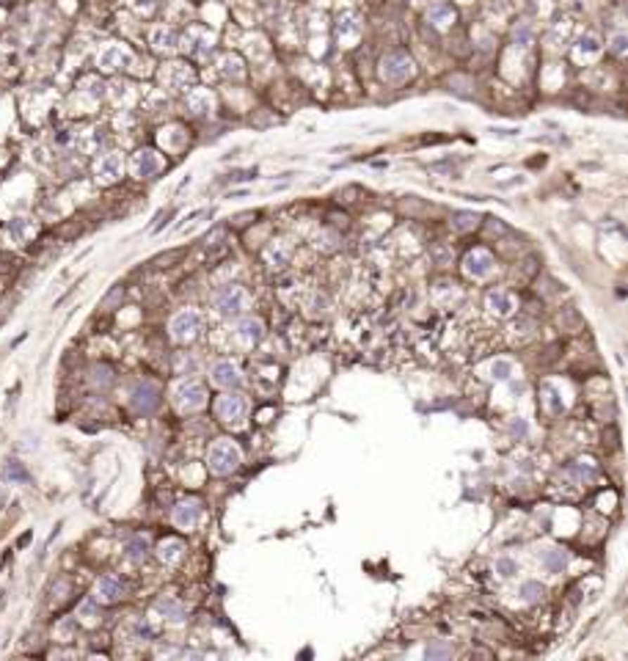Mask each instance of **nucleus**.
Returning <instances> with one entry per match:
<instances>
[{
    "label": "nucleus",
    "instance_id": "1",
    "mask_svg": "<svg viewBox=\"0 0 628 661\" xmlns=\"http://www.w3.org/2000/svg\"><path fill=\"white\" fill-rule=\"evenodd\" d=\"M240 461H243V452H240V447H237L234 441H229V438H218V441L210 447V452H207V466H210V471L218 474V477H226L231 471H237Z\"/></svg>",
    "mask_w": 628,
    "mask_h": 661
},
{
    "label": "nucleus",
    "instance_id": "2",
    "mask_svg": "<svg viewBox=\"0 0 628 661\" xmlns=\"http://www.w3.org/2000/svg\"><path fill=\"white\" fill-rule=\"evenodd\" d=\"M248 306H251V297H248V293L240 284H226L215 295V309L224 317H240V314H245Z\"/></svg>",
    "mask_w": 628,
    "mask_h": 661
},
{
    "label": "nucleus",
    "instance_id": "3",
    "mask_svg": "<svg viewBox=\"0 0 628 661\" xmlns=\"http://www.w3.org/2000/svg\"><path fill=\"white\" fill-rule=\"evenodd\" d=\"M207 402V392L198 380H179L174 386V405L182 411V413H191V411H198L204 408Z\"/></svg>",
    "mask_w": 628,
    "mask_h": 661
},
{
    "label": "nucleus",
    "instance_id": "4",
    "mask_svg": "<svg viewBox=\"0 0 628 661\" xmlns=\"http://www.w3.org/2000/svg\"><path fill=\"white\" fill-rule=\"evenodd\" d=\"M168 330H171V339L174 342H191V339H196L198 330H201V314H198L196 309H182V312H177L174 317H171V326H168Z\"/></svg>",
    "mask_w": 628,
    "mask_h": 661
},
{
    "label": "nucleus",
    "instance_id": "5",
    "mask_svg": "<svg viewBox=\"0 0 628 661\" xmlns=\"http://www.w3.org/2000/svg\"><path fill=\"white\" fill-rule=\"evenodd\" d=\"M215 47V33L210 28H201V25H193L188 28V33L182 36V50L191 56V58H204L210 56Z\"/></svg>",
    "mask_w": 628,
    "mask_h": 661
},
{
    "label": "nucleus",
    "instance_id": "6",
    "mask_svg": "<svg viewBox=\"0 0 628 661\" xmlns=\"http://www.w3.org/2000/svg\"><path fill=\"white\" fill-rule=\"evenodd\" d=\"M414 75V61L405 56V53H389L383 61H380V77L386 83H405L408 77Z\"/></svg>",
    "mask_w": 628,
    "mask_h": 661
},
{
    "label": "nucleus",
    "instance_id": "7",
    "mask_svg": "<svg viewBox=\"0 0 628 661\" xmlns=\"http://www.w3.org/2000/svg\"><path fill=\"white\" fill-rule=\"evenodd\" d=\"M215 413L224 419V422H229V425H240L245 416H248V399L243 394H224L218 397V402H215Z\"/></svg>",
    "mask_w": 628,
    "mask_h": 661
},
{
    "label": "nucleus",
    "instance_id": "8",
    "mask_svg": "<svg viewBox=\"0 0 628 661\" xmlns=\"http://www.w3.org/2000/svg\"><path fill=\"white\" fill-rule=\"evenodd\" d=\"M130 64L132 53L124 44H105L97 56V66L102 72H119V69H127Z\"/></svg>",
    "mask_w": 628,
    "mask_h": 661
},
{
    "label": "nucleus",
    "instance_id": "9",
    "mask_svg": "<svg viewBox=\"0 0 628 661\" xmlns=\"http://www.w3.org/2000/svg\"><path fill=\"white\" fill-rule=\"evenodd\" d=\"M124 171V158L119 152H105L94 163V177L99 185H113Z\"/></svg>",
    "mask_w": 628,
    "mask_h": 661
},
{
    "label": "nucleus",
    "instance_id": "10",
    "mask_svg": "<svg viewBox=\"0 0 628 661\" xmlns=\"http://www.w3.org/2000/svg\"><path fill=\"white\" fill-rule=\"evenodd\" d=\"M130 405L138 413H152V411L160 405V392H158V386L149 383V380L135 383V389H132V394H130Z\"/></svg>",
    "mask_w": 628,
    "mask_h": 661
},
{
    "label": "nucleus",
    "instance_id": "11",
    "mask_svg": "<svg viewBox=\"0 0 628 661\" xmlns=\"http://www.w3.org/2000/svg\"><path fill=\"white\" fill-rule=\"evenodd\" d=\"M130 168L138 179H149V177H155V174L163 168V158H160L155 149H138V152L132 155Z\"/></svg>",
    "mask_w": 628,
    "mask_h": 661
},
{
    "label": "nucleus",
    "instance_id": "12",
    "mask_svg": "<svg viewBox=\"0 0 628 661\" xmlns=\"http://www.w3.org/2000/svg\"><path fill=\"white\" fill-rule=\"evenodd\" d=\"M494 267H496V259L485 248H474V251L463 259V270H466L471 278H477V281L488 278V276L494 273Z\"/></svg>",
    "mask_w": 628,
    "mask_h": 661
},
{
    "label": "nucleus",
    "instance_id": "13",
    "mask_svg": "<svg viewBox=\"0 0 628 661\" xmlns=\"http://www.w3.org/2000/svg\"><path fill=\"white\" fill-rule=\"evenodd\" d=\"M160 80H163L165 89L185 91V89L191 86V80H193V69H191V66H185V64H179V61L165 64L163 69H160Z\"/></svg>",
    "mask_w": 628,
    "mask_h": 661
},
{
    "label": "nucleus",
    "instance_id": "14",
    "mask_svg": "<svg viewBox=\"0 0 628 661\" xmlns=\"http://www.w3.org/2000/svg\"><path fill=\"white\" fill-rule=\"evenodd\" d=\"M174 524L179 529H193L201 521V501L198 499H182L177 507H174Z\"/></svg>",
    "mask_w": 628,
    "mask_h": 661
},
{
    "label": "nucleus",
    "instance_id": "15",
    "mask_svg": "<svg viewBox=\"0 0 628 661\" xmlns=\"http://www.w3.org/2000/svg\"><path fill=\"white\" fill-rule=\"evenodd\" d=\"M122 595H124V584H122L119 576L105 573V576L97 579V584H94V598H97L99 603H116Z\"/></svg>",
    "mask_w": 628,
    "mask_h": 661
},
{
    "label": "nucleus",
    "instance_id": "16",
    "mask_svg": "<svg viewBox=\"0 0 628 661\" xmlns=\"http://www.w3.org/2000/svg\"><path fill=\"white\" fill-rule=\"evenodd\" d=\"M149 44L158 53H174L179 47V33L174 31L171 25H155L152 33H149Z\"/></svg>",
    "mask_w": 628,
    "mask_h": 661
},
{
    "label": "nucleus",
    "instance_id": "17",
    "mask_svg": "<svg viewBox=\"0 0 628 661\" xmlns=\"http://www.w3.org/2000/svg\"><path fill=\"white\" fill-rule=\"evenodd\" d=\"M234 336L245 345V347H254V345H259L264 339V326L262 320H254V317H245V320H240L237 323V328H234Z\"/></svg>",
    "mask_w": 628,
    "mask_h": 661
},
{
    "label": "nucleus",
    "instance_id": "18",
    "mask_svg": "<svg viewBox=\"0 0 628 661\" xmlns=\"http://www.w3.org/2000/svg\"><path fill=\"white\" fill-rule=\"evenodd\" d=\"M212 383L221 386V389H240L243 378H240V369L231 361H218L212 366Z\"/></svg>",
    "mask_w": 628,
    "mask_h": 661
},
{
    "label": "nucleus",
    "instance_id": "19",
    "mask_svg": "<svg viewBox=\"0 0 628 661\" xmlns=\"http://www.w3.org/2000/svg\"><path fill=\"white\" fill-rule=\"evenodd\" d=\"M485 306L496 317H510L515 312V297L510 295L507 290H491L488 297H485Z\"/></svg>",
    "mask_w": 628,
    "mask_h": 661
},
{
    "label": "nucleus",
    "instance_id": "20",
    "mask_svg": "<svg viewBox=\"0 0 628 661\" xmlns=\"http://www.w3.org/2000/svg\"><path fill=\"white\" fill-rule=\"evenodd\" d=\"M601 50H603V44H601V39L595 33H582L576 39V44H573L576 61H595L601 56Z\"/></svg>",
    "mask_w": 628,
    "mask_h": 661
},
{
    "label": "nucleus",
    "instance_id": "21",
    "mask_svg": "<svg viewBox=\"0 0 628 661\" xmlns=\"http://www.w3.org/2000/svg\"><path fill=\"white\" fill-rule=\"evenodd\" d=\"M428 20H430V25H435V28L447 31V28H452V25H455L458 14H455V8H452V6H447V3H432V6L428 8Z\"/></svg>",
    "mask_w": 628,
    "mask_h": 661
},
{
    "label": "nucleus",
    "instance_id": "22",
    "mask_svg": "<svg viewBox=\"0 0 628 661\" xmlns=\"http://www.w3.org/2000/svg\"><path fill=\"white\" fill-rule=\"evenodd\" d=\"M188 108L196 113V116H210L215 110V97L210 89H193L188 94Z\"/></svg>",
    "mask_w": 628,
    "mask_h": 661
},
{
    "label": "nucleus",
    "instance_id": "23",
    "mask_svg": "<svg viewBox=\"0 0 628 661\" xmlns=\"http://www.w3.org/2000/svg\"><path fill=\"white\" fill-rule=\"evenodd\" d=\"M290 257H293V248L284 243V240H273L267 248H264V262L270 267H287L290 264Z\"/></svg>",
    "mask_w": 628,
    "mask_h": 661
},
{
    "label": "nucleus",
    "instance_id": "24",
    "mask_svg": "<svg viewBox=\"0 0 628 661\" xmlns=\"http://www.w3.org/2000/svg\"><path fill=\"white\" fill-rule=\"evenodd\" d=\"M336 33H339V39L342 41H350V39H359V33H361V23H359V17L356 14H342L339 20H336Z\"/></svg>",
    "mask_w": 628,
    "mask_h": 661
},
{
    "label": "nucleus",
    "instance_id": "25",
    "mask_svg": "<svg viewBox=\"0 0 628 661\" xmlns=\"http://www.w3.org/2000/svg\"><path fill=\"white\" fill-rule=\"evenodd\" d=\"M218 72H221L224 77H229V80H240V77L245 75L243 58H240V56H234V53L221 56V61H218Z\"/></svg>",
    "mask_w": 628,
    "mask_h": 661
},
{
    "label": "nucleus",
    "instance_id": "26",
    "mask_svg": "<svg viewBox=\"0 0 628 661\" xmlns=\"http://www.w3.org/2000/svg\"><path fill=\"white\" fill-rule=\"evenodd\" d=\"M182 551H185V543L177 540V537H168V540H163V543L158 546V557H160V562H165V565L179 562Z\"/></svg>",
    "mask_w": 628,
    "mask_h": 661
},
{
    "label": "nucleus",
    "instance_id": "27",
    "mask_svg": "<svg viewBox=\"0 0 628 661\" xmlns=\"http://www.w3.org/2000/svg\"><path fill=\"white\" fill-rule=\"evenodd\" d=\"M155 609L163 615V620H168V623H185V606H182L179 601L163 598V601H158Z\"/></svg>",
    "mask_w": 628,
    "mask_h": 661
},
{
    "label": "nucleus",
    "instance_id": "28",
    "mask_svg": "<svg viewBox=\"0 0 628 661\" xmlns=\"http://www.w3.org/2000/svg\"><path fill=\"white\" fill-rule=\"evenodd\" d=\"M127 560L130 562H143L146 560V554H149V543H146V537L143 534H132L130 540H127Z\"/></svg>",
    "mask_w": 628,
    "mask_h": 661
},
{
    "label": "nucleus",
    "instance_id": "29",
    "mask_svg": "<svg viewBox=\"0 0 628 661\" xmlns=\"http://www.w3.org/2000/svg\"><path fill=\"white\" fill-rule=\"evenodd\" d=\"M33 231H36V226L31 224V218H14L11 224H8V234L17 240V243H23V240H28Z\"/></svg>",
    "mask_w": 628,
    "mask_h": 661
},
{
    "label": "nucleus",
    "instance_id": "30",
    "mask_svg": "<svg viewBox=\"0 0 628 661\" xmlns=\"http://www.w3.org/2000/svg\"><path fill=\"white\" fill-rule=\"evenodd\" d=\"M540 560H543V565H546L551 573H560L562 567L568 565V554H565L562 548H549V551H546Z\"/></svg>",
    "mask_w": 628,
    "mask_h": 661
},
{
    "label": "nucleus",
    "instance_id": "31",
    "mask_svg": "<svg viewBox=\"0 0 628 661\" xmlns=\"http://www.w3.org/2000/svg\"><path fill=\"white\" fill-rule=\"evenodd\" d=\"M80 89H83V94H89L91 99H102L108 94V86H105L99 77H83V80H80Z\"/></svg>",
    "mask_w": 628,
    "mask_h": 661
},
{
    "label": "nucleus",
    "instance_id": "32",
    "mask_svg": "<svg viewBox=\"0 0 628 661\" xmlns=\"http://www.w3.org/2000/svg\"><path fill=\"white\" fill-rule=\"evenodd\" d=\"M491 378L494 380H499V383H507L510 378H513V361H507V359H496L494 364H491Z\"/></svg>",
    "mask_w": 628,
    "mask_h": 661
},
{
    "label": "nucleus",
    "instance_id": "33",
    "mask_svg": "<svg viewBox=\"0 0 628 661\" xmlns=\"http://www.w3.org/2000/svg\"><path fill=\"white\" fill-rule=\"evenodd\" d=\"M102 141H105V135H102V130H86L83 135H80V149L83 152H94V149H99L102 146Z\"/></svg>",
    "mask_w": 628,
    "mask_h": 661
},
{
    "label": "nucleus",
    "instance_id": "34",
    "mask_svg": "<svg viewBox=\"0 0 628 661\" xmlns=\"http://www.w3.org/2000/svg\"><path fill=\"white\" fill-rule=\"evenodd\" d=\"M543 595H546V587H543L540 582H524V584H521V598H524L527 603L543 601Z\"/></svg>",
    "mask_w": 628,
    "mask_h": 661
},
{
    "label": "nucleus",
    "instance_id": "35",
    "mask_svg": "<svg viewBox=\"0 0 628 661\" xmlns=\"http://www.w3.org/2000/svg\"><path fill=\"white\" fill-rule=\"evenodd\" d=\"M3 480H11V482H28V471L23 468V463L8 461L6 468H3Z\"/></svg>",
    "mask_w": 628,
    "mask_h": 661
},
{
    "label": "nucleus",
    "instance_id": "36",
    "mask_svg": "<svg viewBox=\"0 0 628 661\" xmlns=\"http://www.w3.org/2000/svg\"><path fill=\"white\" fill-rule=\"evenodd\" d=\"M477 221H480V215H474V212H455V215H452V229L468 231L477 226Z\"/></svg>",
    "mask_w": 628,
    "mask_h": 661
},
{
    "label": "nucleus",
    "instance_id": "37",
    "mask_svg": "<svg viewBox=\"0 0 628 661\" xmlns=\"http://www.w3.org/2000/svg\"><path fill=\"white\" fill-rule=\"evenodd\" d=\"M130 628H132V634H135L138 639H152V636H155V628L149 626L143 617H135Z\"/></svg>",
    "mask_w": 628,
    "mask_h": 661
},
{
    "label": "nucleus",
    "instance_id": "38",
    "mask_svg": "<svg viewBox=\"0 0 628 661\" xmlns=\"http://www.w3.org/2000/svg\"><path fill=\"white\" fill-rule=\"evenodd\" d=\"M309 309H312L314 314H323V312L328 309V297L323 295V293H314L312 300H309Z\"/></svg>",
    "mask_w": 628,
    "mask_h": 661
},
{
    "label": "nucleus",
    "instance_id": "39",
    "mask_svg": "<svg viewBox=\"0 0 628 661\" xmlns=\"http://www.w3.org/2000/svg\"><path fill=\"white\" fill-rule=\"evenodd\" d=\"M518 570V565L513 560H507V557H501V560H496V573L499 576H513Z\"/></svg>",
    "mask_w": 628,
    "mask_h": 661
},
{
    "label": "nucleus",
    "instance_id": "40",
    "mask_svg": "<svg viewBox=\"0 0 628 661\" xmlns=\"http://www.w3.org/2000/svg\"><path fill=\"white\" fill-rule=\"evenodd\" d=\"M570 471H573V474H576L579 480H593V477H595V468L590 466V463H584V461L576 463V466H573Z\"/></svg>",
    "mask_w": 628,
    "mask_h": 661
},
{
    "label": "nucleus",
    "instance_id": "41",
    "mask_svg": "<svg viewBox=\"0 0 628 661\" xmlns=\"http://www.w3.org/2000/svg\"><path fill=\"white\" fill-rule=\"evenodd\" d=\"M452 653V648L449 645H430L428 650H425V656L428 659H447Z\"/></svg>",
    "mask_w": 628,
    "mask_h": 661
},
{
    "label": "nucleus",
    "instance_id": "42",
    "mask_svg": "<svg viewBox=\"0 0 628 661\" xmlns=\"http://www.w3.org/2000/svg\"><path fill=\"white\" fill-rule=\"evenodd\" d=\"M626 33H617V36H612V53H617V56H626L628 44H626Z\"/></svg>",
    "mask_w": 628,
    "mask_h": 661
},
{
    "label": "nucleus",
    "instance_id": "43",
    "mask_svg": "<svg viewBox=\"0 0 628 661\" xmlns=\"http://www.w3.org/2000/svg\"><path fill=\"white\" fill-rule=\"evenodd\" d=\"M130 89H132L130 83H116V86H113V99H116V102H124V99L130 97Z\"/></svg>",
    "mask_w": 628,
    "mask_h": 661
},
{
    "label": "nucleus",
    "instance_id": "44",
    "mask_svg": "<svg viewBox=\"0 0 628 661\" xmlns=\"http://www.w3.org/2000/svg\"><path fill=\"white\" fill-rule=\"evenodd\" d=\"M527 430L529 428H527V422H524V419H513V422H510V432H513V435H518V438H524V435H527Z\"/></svg>",
    "mask_w": 628,
    "mask_h": 661
},
{
    "label": "nucleus",
    "instance_id": "45",
    "mask_svg": "<svg viewBox=\"0 0 628 661\" xmlns=\"http://www.w3.org/2000/svg\"><path fill=\"white\" fill-rule=\"evenodd\" d=\"M529 39H532V31H529L527 25H521V31L515 28V44H521V47H527Z\"/></svg>",
    "mask_w": 628,
    "mask_h": 661
},
{
    "label": "nucleus",
    "instance_id": "46",
    "mask_svg": "<svg viewBox=\"0 0 628 661\" xmlns=\"http://www.w3.org/2000/svg\"><path fill=\"white\" fill-rule=\"evenodd\" d=\"M549 405H551V411H554V413H560L562 411V402L557 399V392H554V389H549Z\"/></svg>",
    "mask_w": 628,
    "mask_h": 661
},
{
    "label": "nucleus",
    "instance_id": "47",
    "mask_svg": "<svg viewBox=\"0 0 628 661\" xmlns=\"http://www.w3.org/2000/svg\"><path fill=\"white\" fill-rule=\"evenodd\" d=\"M317 240H323V248H326V251H331V248H333V243H331L333 237H331V234H326V231H323V234H320Z\"/></svg>",
    "mask_w": 628,
    "mask_h": 661
},
{
    "label": "nucleus",
    "instance_id": "48",
    "mask_svg": "<svg viewBox=\"0 0 628 661\" xmlns=\"http://www.w3.org/2000/svg\"><path fill=\"white\" fill-rule=\"evenodd\" d=\"M3 504H6V491H0V510H3Z\"/></svg>",
    "mask_w": 628,
    "mask_h": 661
}]
</instances>
